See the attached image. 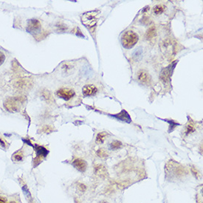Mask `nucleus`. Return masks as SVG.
I'll use <instances>...</instances> for the list:
<instances>
[{
  "mask_svg": "<svg viewBox=\"0 0 203 203\" xmlns=\"http://www.w3.org/2000/svg\"><path fill=\"white\" fill-rule=\"evenodd\" d=\"M138 36L137 33L132 30H128L125 32L121 37V41L123 47L126 48H132L138 41Z\"/></svg>",
  "mask_w": 203,
  "mask_h": 203,
  "instance_id": "obj_1",
  "label": "nucleus"
},
{
  "mask_svg": "<svg viewBox=\"0 0 203 203\" xmlns=\"http://www.w3.org/2000/svg\"><path fill=\"white\" fill-rule=\"evenodd\" d=\"M99 11H90L83 14L81 16L82 23L87 27H93L96 25Z\"/></svg>",
  "mask_w": 203,
  "mask_h": 203,
  "instance_id": "obj_2",
  "label": "nucleus"
},
{
  "mask_svg": "<svg viewBox=\"0 0 203 203\" xmlns=\"http://www.w3.org/2000/svg\"><path fill=\"white\" fill-rule=\"evenodd\" d=\"M21 101L18 98H8L5 101V106L10 112H16L20 108Z\"/></svg>",
  "mask_w": 203,
  "mask_h": 203,
  "instance_id": "obj_3",
  "label": "nucleus"
},
{
  "mask_svg": "<svg viewBox=\"0 0 203 203\" xmlns=\"http://www.w3.org/2000/svg\"><path fill=\"white\" fill-rule=\"evenodd\" d=\"M175 66V64H174L169 65V66L164 68L163 69L161 72L160 74V79L164 83H168L170 81V78L172 76V70H173L174 67L173 66Z\"/></svg>",
  "mask_w": 203,
  "mask_h": 203,
  "instance_id": "obj_4",
  "label": "nucleus"
},
{
  "mask_svg": "<svg viewBox=\"0 0 203 203\" xmlns=\"http://www.w3.org/2000/svg\"><path fill=\"white\" fill-rule=\"evenodd\" d=\"M57 94H58V96L63 98V99L69 100L74 96L75 92L72 90H69V89L62 88L57 91Z\"/></svg>",
  "mask_w": 203,
  "mask_h": 203,
  "instance_id": "obj_5",
  "label": "nucleus"
},
{
  "mask_svg": "<svg viewBox=\"0 0 203 203\" xmlns=\"http://www.w3.org/2000/svg\"><path fill=\"white\" fill-rule=\"evenodd\" d=\"M137 80L143 84H149L151 81V77L146 71L141 69L137 73Z\"/></svg>",
  "mask_w": 203,
  "mask_h": 203,
  "instance_id": "obj_6",
  "label": "nucleus"
},
{
  "mask_svg": "<svg viewBox=\"0 0 203 203\" xmlns=\"http://www.w3.org/2000/svg\"><path fill=\"white\" fill-rule=\"evenodd\" d=\"M94 174L98 176H99L101 178H106V176H108V172H107L106 169L105 168V166H104L103 165L101 164H98L94 166Z\"/></svg>",
  "mask_w": 203,
  "mask_h": 203,
  "instance_id": "obj_7",
  "label": "nucleus"
},
{
  "mask_svg": "<svg viewBox=\"0 0 203 203\" xmlns=\"http://www.w3.org/2000/svg\"><path fill=\"white\" fill-rule=\"evenodd\" d=\"M73 164L76 169H77L78 170L81 172H84L86 171V169H87V164L86 162V161L82 159H80V158L75 160L73 161Z\"/></svg>",
  "mask_w": 203,
  "mask_h": 203,
  "instance_id": "obj_8",
  "label": "nucleus"
},
{
  "mask_svg": "<svg viewBox=\"0 0 203 203\" xmlns=\"http://www.w3.org/2000/svg\"><path fill=\"white\" fill-rule=\"evenodd\" d=\"M82 90H83V93L85 96H91V95H94V94H96L97 91H98L96 87H94V85H92V84L84 86Z\"/></svg>",
  "mask_w": 203,
  "mask_h": 203,
  "instance_id": "obj_9",
  "label": "nucleus"
},
{
  "mask_svg": "<svg viewBox=\"0 0 203 203\" xmlns=\"http://www.w3.org/2000/svg\"><path fill=\"white\" fill-rule=\"evenodd\" d=\"M114 117L118 119V120H122V121H126L128 122V123L131 122V118L129 117V114L125 110H122L119 114L114 115Z\"/></svg>",
  "mask_w": 203,
  "mask_h": 203,
  "instance_id": "obj_10",
  "label": "nucleus"
},
{
  "mask_svg": "<svg viewBox=\"0 0 203 203\" xmlns=\"http://www.w3.org/2000/svg\"><path fill=\"white\" fill-rule=\"evenodd\" d=\"M40 22L36 19H33L29 22L28 28L30 30H37L40 27Z\"/></svg>",
  "mask_w": 203,
  "mask_h": 203,
  "instance_id": "obj_11",
  "label": "nucleus"
},
{
  "mask_svg": "<svg viewBox=\"0 0 203 203\" xmlns=\"http://www.w3.org/2000/svg\"><path fill=\"white\" fill-rule=\"evenodd\" d=\"M155 35H156V28H155V27L152 26L147 30L145 36L146 39L150 40L154 38L155 36Z\"/></svg>",
  "mask_w": 203,
  "mask_h": 203,
  "instance_id": "obj_12",
  "label": "nucleus"
},
{
  "mask_svg": "<svg viewBox=\"0 0 203 203\" xmlns=\"http://www.w3.org/2000/svg\"><path fill=\"white\" fill-rule=\"evenodd\" d=\"M195 129H196V128H195V125H194V122L190 120V122H188L187 126H186V134H187V135L188 134H191V133H193L194 131H195Z\"/></svg>",
  "mask_w": 203,
  "mask_h": 203,
  "instance_id": "obj_13",
  "label": "nucleus"
},
{
  "mask_svg": "<svg viewBox=\"0 0 203 203\" xmlns=\"http://www.w3.org/2000/svg\"><path fill=\"white\" fill-rule=\"evenodd\" d=\"M41 94H42V96L44 97V98L47 101V102L51 103V102H52V101H53V99H52V94H51V93L48 90H44V91H42Z\"/></svg>",
  "mask_w": 203,
  "mask_h": 203,
  "instance_id": "obj_14",
  "label": "nucleus"
},
{
  "mask_svg": "<svg viewBox=\"0 0 203 203\" xmlns=\"http://www.w3.org/2000/svg\"><path fill=\"white\" fill-rule=\"evenodd\" d=\"M165 9V7L163 5H158L154 8V13L156 15H160L164 12Z\"/></svg>",
  "mask_w": 203,
  "mask_h": 203,
  "instance_id": "obj_15",
  "label": "nucleus"
},
{
  "mask_svg": "<svg viewBox=\"0 0 203 203\" xmlns=\"http://www.w3.org/2000/svg\"><path fill=\"white\" fill-rule=\"evenodd\" d=\"M23 160V154L22 151H19L16 152L13 156V160L15 162H20Z\"/></svg>",
  "mask_w": 203,
  "mask_h": 203,
  "instance_id": "obj_16",
  "label": "nucleus"
},
{
  "mask_svg": "<svg viewBox=\"0 0 203 203\" xmlns=\"http://www.w3.org/2000/svg\"><path fill=\"white\" fill-rule=\"evenodd\" d=\"M122 146V143L120 141H118V140H114L113 142H112L110 144V148L112 150H117L119 149L120 147Z\"/></svg>",
  "mask_w": 203,
  "mask_h": 203,
  "instance_id": "obj_17",
  "label": "nucleus"
},
{
  "mask_svg": "<svg viewBox=\"0 0 203 203\" xmlns=\"http://www.w3.org/2000/svg\"><path fill=\"white\" fill-rule=\"evenodd\" d=\"M107 136V133L105 132H103L99 133V134L97 135L96 137V142L97 143H103L104 141V139Z\"/></svg>",
  "mask_w": 203,
  "mask_h": 203,
  "instance_id": "obj_18",
  "label": "nucleus"
},
{
  "mask_svg": "<svg viewBox=\"0 0 203 203\" xmlns=\"http://www.w3.org/2000/svg\"><path fill=\"white\" fill-rule=\"evenodd\" d=\"M97 155L101 158H106L108 157V153L103 148H100L97 151Z\"/></svg>",
  "mask_w": 203,
  "mask_h": 203,
  "instance_id": "obj_19",
  "label": "nucleus"
},
{
  "mask_svg": "<svg viewBox=\"0 0 203 203\" xmlns=\"http://www.w3.org/2000/svg\"><path fill=\"white\" fill-rule=\"evenodd\" d=\"M78 190H80V191H81V192H83V191H85V190H87V187H86L85 185L82 184V183H78Z\"/></svg>",
  "mask_w": 203,
  "mask_h": 203,
  "instance_id": "obj_20",
  "label": "nucleus"
},
{
  "mask_svg": "<svg viewBox=\"0 0 203 203\" xmlns=\"http://www.w3.org/2000/svg\"><path fill=\"white\" fill-rule=\"evenodd\" d=\"M4 61H5V55L0 51V66L2 64Z\"/></svg>",
  "mask_w": 203,
  "mask_h": 203,
  "instance_id": "obj_21",
  "label": "nucleus"
},
{
  "mask_svg": "<svg viewBox=\"0 0 203 203\" xmlns=\"http://www.w3.org/2000/svg\"><path fill=\"white\" fill-rule=\"evenodd\" d=\"M6 200L4 197H0V203H6Z\"/></svg>",
  "mask_w": 203,
  "mask_h": 203,
  "instance_id": "obj_22",
  "label": "nucleus"
},
{
  "mask_svg": "<svg viewBox=\"0 0 203 203\" xmlns=\"http://www.w3.org/2000/svg\"><path fill=\"white\" fill-rule=\"evenodd\" d=\"M0 143H1V145H2V146H5V142H4L3 140H2L1 138H0Z\"/></svg>",
  "mask_w": 203,
  "mask_h": 203,
  "instance_id": "obj_23",
  "label": "nucleus"
},
{
  "mask_svg": "<svg viewBox=\"0 0 203 203\" xmlns=\"http://www.w3.org/2000/svg\"><path fill=\"white\" fill-rule=\"evenodd\" d=\"M101 203H108L107 202H105V201H104V202H101Z\"/></svg>",
  "mask_w": 203,
  "mask_h": 203,
  "instance_id": "obj_24",
  "label": "nucleus"
},
{
  "mask_svg": "<svg viewBox=\"0 0 203 203\" xmlns=\"http://www.w3.org/2000/svg\"><path fill=\"white\" fill-rule=\"evenodd\" d=\"M10 203H16V202H10Z\"/></svg>",
  "mask_w": 203,
  "mask_h": 203,
  "instance_id": "obj_25",
  "label": "nucleus"
}]
</instances>
